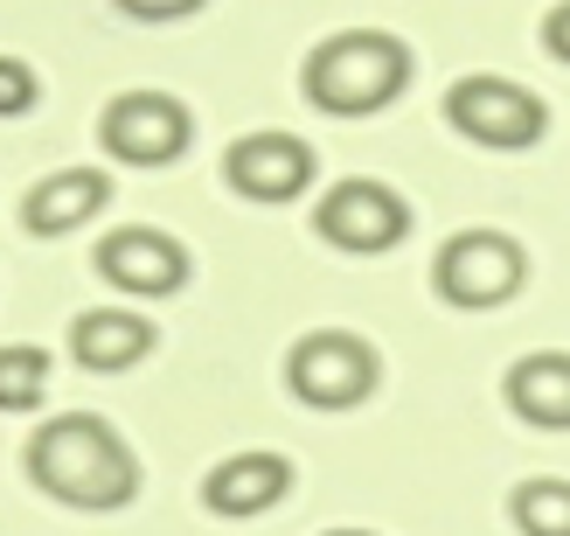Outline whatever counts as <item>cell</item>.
Wrapping results in <instances>:
<instances>
[{"mask_svg": "<svg viewBox=\"0 0 570 536\" xmlns=\"http://www.w3.org/2000/svg\"><path fill=\"white\" fill-rule=\"evenodd\" d=\"M28 481H36L49 501L63 509H91V516H111L139 495V454L119 439L111 418H91V411H63L28 439Z\"/></svg>", "mask_w": 570, "mask_h": 536, "instance_id": "6da1fadb", "label": "cell"}, {"mask_svg": "<svg viewBox=\"0 0 570 536\" xmlns=\"http://www.w3.org/2000/svg\"><path fill=\"white\" fill-rule=\"evenodd\" d=\"M411 84V49L390 36V28H341L321 49L306 56L299 91L334 111V119H368V111H390Z\"/></svg>", "mask_w": 570, "mask_h": 536, "instance_id": "7a4b0ae2", "label": "cell"}, {"mask_svg": "<svg viewBox=\"0 0 570 536\" xmlns=\"http://www.w3.org/2000/svg\"><path fill=\"white\" fill-rule=\"evenodd\" d=\"M529 286V251L508 231H460L439 244L432 259V293L466 314H494Z\"/></svg>", "mask_w": 570, "mask_h": 536, "instance_id": "3957f363", "label": "cell"}, {"mask_svg": "<svg viewBox=\"0 0 570 536\" xmlns=\"http://www.w3.org/2000/svg\"><path fill=\"white\" fill-rule=\"evenodd\" d=\"M445 119L460 139L473 147H494V154H522L550 133V105L529 91V84L501 77V70H473L445 91Z\"/></svg>", "mask_w": 570, "mask_h": 536, "instance_id": "277c9868", "label": "cell"}, {"mask_svg": "<svg viewBox=\"0 0 570 536\" xmlns=\"http://www.w3.org/2000/svg\"><path fill=\"white\" fill-rule=\"evenodd\" d=\"M376 377H383V355L348 328H313L293 342V355H285V383H293V398L313 405V411H355L368 390H376Z\"/></svg>", "mask_w": 570, "mask_h": 536, "instance_id": "5b68a950", "label": "cell"}, {"mask_svg": "<svg viewBox=\"0 0 570 536\" xmlns=\"http://www.w3.org/2000/svg\"><path fill=\"white\" fill-rule=\"evenodd\" d=\"M313 231H321L334 251H355V259H383L411 237V203L396 195L390 182H368V175H348L334 182L321 203H313Z\"/></svg>", "mask_w": 570, "mask_h": 536, "instance_id": "8992f818", "label": "cell"}, {"mask_svg": "<svg viewBox=\"0 0 570 536\" xmlns=\"http://www.w3.org/2000/svg\"><path fill=\"white\" fill-rule=\"evenodd\" d=\"M98 139H105V154L126 160V167H175L195 139V119H188V105L167 98V91H119L98 119Z\"/></svg>", "mask_w": 570, "mask_h": 536, "instance_id": "52a82bcc", "label": "cell"}, {"mask_svg": "<svg viewBox=\"0 0 570 536\" xmlns=\"http://www.w3.org/2000/svg\"><path fill=\"white\" fill-rule=\"evenodd\" d=\"M188 272H195L188 265V244L154 231V223H126V231H111L98 244V279H105V286H119V293H132V300L181 293Z\"/></svg>", "mask_w": 570, "mask_h": 536, "instance_id": "ba28073f", "label": "cell"}, {"mask_svg": "<svg viewBox=\"0 0 570 536\" xmlns=\"http://www.w3.org/2000/svg\"><path fill=\"white\" fill-rule=\"evenodd\" d=\"M223 182H230L244 203H293V195H306L313 182V147L299 133H244L230 139V154H223Z\"/></svg>", "mask_w": 570, "mask_h": 536, "instance_id": "9c48e42d", "label": "cell"}, {"mask_svg": "<svg viewBox=\"0 0 570 536\" xmlns=\"http://www.w3.org/2000/svg\"><path fill=\"white\" fill-rule=\"evenodd\" d=\"M293 495V460L285 454H230V460H216L209 467V481H203V509L223 516V523H244V516H265L278 509V501Z\"/></svg>", "mask_w": 570, "mask_h": 536, "instance_id": "30bf717a", "label": "cell"}, {"mask_svg": "<svg viewBox=\"0 0 570 536\" xmlns=\"http://www.w3.org/2000/svg\"><path fill=\"white\" fill-rule=\"evenodd\" d=\"M111 203V175L105 167H56L21 195V231L28 237H70L77 223H91Z\"/></svg>", "mask_w": 570, "mask_h": 536, "instance_id": "8fae6325", "label": "cell"}, {"mask_svg": "<svg viewBox=\"0 0 570 536\" xmlns=\"http://www.w3.org/2000/svg\"><path fill=\"white\" fill-rule=\"evenodd\" d=\"M154 321L132 314V306H91V314L70 321V362L77 370H98V377H119L132 362L154 355Z\"/></svg>", "mask_w": 570, "mask_h": 536, "instance_id": "7c38bea8", "label": "cell"}, {"mask_svg": "<svg viewBox=\"0 0 570 536\" xmlns=\"http://www.w3.org/2000/svg\"><path fill=\"white\" fill-rule=\"evenodd\" d=\"M508 411L535 432H570V349H535L508 370Z\"/></svg>", "mask_w": 570, "mask_h": 536, "instance_id": "4fadbf2b", "label": "cell"}, {"mask_svg": "<svg viewBox=\"0 0 570 536\" xmlns=\"http://www.w3.org/2000/svg\"><path fill=\"white\" fill-rule=\"evenodd\" d=\"M508 516H515L522 536H570V481L557 474H535L508 495Z\"/></svg>", "mask_w": 570, "mask_h": 536, "instance_id": "5bb4252c", "label": "cell"}, {"mask_svg": "<svg viewBox=\"0 0 570 536\" xmlns=\"http://www.w3.org/2000/svg\"><path fill=\"white\" fill-rule=\"evenodd\" d=\"M42 390H49V349H36V342L0 349V411H36Z\"/></svg>", "mask_w": 570, "mask_h": 536, "instance_id": "9a60e30c", "label": "cell"}, {"mask_svg": "<svg viewBox=\"0 0 570 536\" xmlns=\"http://www.w3.org/2000/svg\"><path fill=\"white\" fill-rule=\"evenodd\" d=\"M42 98V84H36V70L21 64V56H0V119H21L28 105Z\"/></svg>", "mask_w": 570, "mask_h": 536, "instance_id": "2e32d148", "label": "cell"}, {"mask_svg": "<svg viewBox=\"0 0 570 536\" xmlns=\"http://www.w3.org/2000/svg\"><path fill=\"white\" fill-rule=\"evenodd\" d=\"M195 8H209V0H119V14H132V21H181Z\"/></svg>", "mask_w": 570, "mask_h": 536, "instance_id": "e0dca14e", "label": "cell"}, {"mask_svg": "<svg viewBox=\"0 0 570 536\" xmlns=\"http://www.w3.org/2000/svg\"><path fill=\"white\" fill-rule=\"evenodd\" d=\"M543 49L557 56V64H570V0H557V8L543 14Z\"/></svg>", "mask_w": 570, "mask_h": 536, "instance_id": "ac0fdd59", "label": "cell"}, {"mask_svg": "<svg viewBox=\"0 0 570 536\" xmlns=\"http://www.w3.org/2000/svg\"><path fill=\"white\" fill-rule=\"evenodd\" d=\"M327 536H376V529H327Z\"/></svg>", "mask_w": 570, "mask_h": 536, "instance_id": "d6986e66", "label": "cell"}]
</instances>
